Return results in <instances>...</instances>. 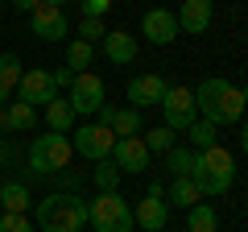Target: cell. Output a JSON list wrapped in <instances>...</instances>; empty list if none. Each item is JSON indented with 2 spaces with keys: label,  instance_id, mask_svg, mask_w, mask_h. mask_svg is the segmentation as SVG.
Here are the masks:
<instances>
[{
  "label": "cell",
  "instance_id": "6da1fadb",
  "mask_svg": "<svg viewBox=\"0 0 248 232\" xmlns=\"http://www.w3.org/2000/svg\"><path fill=\"white\" fill-rule=\"evenodd\" d=\"M195 108L203 112L207 125H215V129L240 125V116H244V91L232 87L228 79H203L195 87Z\"/></svg>",
  "mask_w": 248,
  "mask_h": 232
},
{
  "label": "cell",
  "instance_id": "7a4b0ae2",
  "mask_svg": "<svg viewBox=\"0 0 248 232\" xmlns=\"http://www.w3.org/2000/svg\"><path fill=\"white\" fill-rule=\"evenodd\" d=\"M33 220L42 232H79L87 224V199L79 191H54L37 203Z\"/></svg>",
  "mask_w": 248,
  "mask_h": 232
},
{
  "label": "cell",
  "instance_id": "3957f363",
  "mask_svg": "<svg viewBox=\"0 0 248 232\" xmlns=\"http://www.w3.org/2000/svg\"><path fill=\"white\" fill-rule=\"evenodd\" d=\"M190 179L199 182V191L207 195H228L232 182H236V158H232L223 145H215V149H203L195 153V174Z\"/></svg>",
  "mask_w": 248,
  "mask_h": 232
},
{
  "label": "cell",
  "instance_id": "277c9868",
  "mask_svg": "<svg viewBox=\"0 0 248 232\" xmlns=\"http://www.w3.org/2000/svg\"><path fill=\"white\" fill-rule=\"evenodd\" d=\"M87 224L95 232H133V203L120 195V191H108V195H95L87 203Z\"/></svg>",
  "mask_w": 248,
  "mask_h": 232
},
{
  "label": "cell",
  "instance_id": "5b68a950",
  "mask_svg": "<svg viewBox=\"0 0 248 232\" xmlns=\"http://www.w3.org/2000/svg\"><path fill=\"white\" fill-rule=\"evenodd\" d=\"M71 137L62 133H42L33 137V145H29V170H33L37 179L42 174H62V170L71 166Z\"/></svg>",
  "mask_w": 248,
  "mask_h": 232
},
{
  "label": "cell",
  "instance_id": "8992f818",
  "mask_svg": "<svg viewBox=\"0 0 248 232\" xmlns=\"http://www.w3.org/2000/svg\"><path fill=\"white\" fill-rule=\"evenodd\" d=\"M66 104L75 108V116L99 112V108L108 104V87H104V79H99L95 71H83V75H75V83H71V96H66Z\"/></svg>",
  "mask_w": 248,
  "mask_h": 232
},
{
  "label": "cell",
  "instance_id": "52a82bcc",
  "mask_svg": "<svg viewBox=\"0 0 248 232\" xmlns=\"http://www.w3.org/2000/svg\"><path fill=\"white\" fill-rule=\"evenodd\" d=\"M71 149L79 153V158H87V162H108L112 149H116V137H112V129H104V125H79Z\"/></svg>",
  "mask_w": 248,
  "mask_h": 232
},
{
  "label": "cell",
  "instance_id": "ba28073f",
  "mask_svg": "<svg viewBox=\"0 0 248 232\" xmlns=\"http://www.w3.org/2000/svg\"><path fill=\"white\" fill-rule=\"evenodd\" d=\"M161 112H166V129L170 133H186V129L199 120V108H195V91L190 87H170L166 99H161Z\"/></svg>",
  "mask_w": 248,
  "mask_h": 232
},
{
  "label": "cell",
  "instance_id": "9c48e42d",
  "mask_svg": "<svg viewBox=\"0 0 248 232\" xmlns=\"http://www.w3.org/2000/svg\"><path fill=\"white\" fill-rule=\"evenodd\" d=\"M66 33H71L66 9L54 4V0H37V9H33V37L37 42H62Z\"/></svg>",
  "mask_w": 248,
  "mask_h": 232
},
{
  "label": "cell",
  "instance_id": "30bf717a",
  "mask_svg": "<svg viewBox=\"0 0 248 232\" xmlns=\"http://www.w3.org/2000/svg\"><path fill=\"white\" fill-rule=\"evenodd\" d=\"M149 158L153 153L145 149L141 137H124V141H116V149H112L108 162H112L120 174H145V170H149Z\"/></svg>",
  "mask_w": 248,
  "mask_h": 232
},
{
  "label": "cell",
  "instance_id": "8fae6325",
  "mask_svg": "<svg viewBox=\"0 0 248 232\" xmlns=\"http://www.w3.org/2000/svg\"><path fill=\"white\" fill-rule=\"evenodd\" d=\"M54 99H58V87H54L50 71L33 66V71L21 75V104H29V108H46V104H54Z\"/></svg>",
  "mask_w": 248,
  "mask_h": 232
},
{
  "label": "cell",
  "instance_id": "7c38bea8",
  "mask_svg": "<svg viewBox=\"0 0 248 232\" xmlns=\"http://www.w3.org/2000/svg\"><path fill=\"white\" fill-rule=\"evenodd\" d=\"M166 91H170V83L161 79V75H141V79L128 83V104H133L137 112H145V108L161 104V99H166Z\"/></svg>",
  "mask_w": 248,
  "mask_h": 232
},
{
  "label": "cell",
  "instance_id": "4fadbf2b",
  "mask_svg": "<svg viewBox=\"0 0 248 232\" xmlns=\"http://www.w3.org/2000/svg\"><path fill=\"white\" fill-rule=\"evenodd\" d=\"M141 33L149 37L153 46H170L182 29H178V17L170 9H149V13H145V21H141Z\"/></svg>",
  "mask_w": 248,
  "mask_h": 232
},
{
  "label": "cell",
  "instance_id": "5bb4252c",
  "mask_svg": "<svg viewBox=\"0 0 248 232\" xmlns=\"http://www.w3.org/2000/svg\"><path fill=\"white\" fill-rule=\"evenodd\" d=\"M133 220L141 224V232H166V224H170V203H166V199L145 195L141 203L133 207Z\"/></svg>",
  "mask_w": 248,
  "mask_h": 232
},
{
  "label": "cell",
  "instance_id": "9a60e30c",
  "mask_svg": "<svg viewBox=\"0 0 248 232\" xmlns=\"http://www.w3.org/2000/svg\"><path fill=\"white\" fill-rule=\"evenodd\" d=\"M174 17H178V29H182V33H207L215 9H211V0H186Z\"/></svg>",
  "mask_w": 248,
  "mask_h": 232
},
{
  "label": "cell",
  "instance_id": "2e32d148",
  "mask_svg": "<svg viewBox=\"0 0 248 232\" xmlns=\"http://www.w3.org/2000/svg\"><path fill=\"white\" fill-rule=\"evenodd\" d=\"M104 54H108V63H116V66H128V63H137V37L128 33V29H108V37H104Z\"/></svg>",
  "mask_w": 248,
  "mask_h": 232
},
{
  "label": "cell",
  "instance_id": "e0dca14e",
  "mask_svg": "<svg viewBox=\"0 0 248 232\" xmlns=\"http://www.w3.org/2000/svg\"><path fill=\"white\" fill-rule=\"evenodd\" d=\"M0 212H9V215L29 212V187L25 182H0Z\"/></svg>",
  "mask_w": 248,
  "mask_h": 232
},
{
  "label": "cell",
  "instance_id": "ac0fdd59",
  "mask_svg": "<svg viewBox=\"0 0 248 232\" xmlns=\"http://www.w3.org/2000/svg\"><path fill=\"white\" fill-rule=\"evenodd\" d=\"M166 199H174V207H199V199H203V191H199V182L195 179H170V187H166Z\"/></svg>",
  "mask_w": 248,
  "mask_h": 232
},
{
  "label": "cell",
  "instance_id": "d6986e66",
  "mask_svg": "<svg viewBox=\"0 0 248 232\" xmlns=\"http://www.w3.org/2000/svg\"><path fill=\"white\" fill-rule=\"evenodd\" d=\"M46 125H50V133H71L75 129V108L66 104V99H54V104H46Z\"/></svg>",
  "mask_w": 248,
  "mask_h": 232
},
{
  "label": "cell",
  "instance_id": "ffe728a7",
  "mask_svg": "<svg viewBox=\"0 0 248 232\" xmlns=\"http://www.w3.org/2000/svg\"><path fill=\"white\" fill-rule=\"evenodd\" d=\"M112 137L116 141H124V137H137L141 133V112L137 108H116V116H112Z\"/></svg>",
  "mask_w": 248,
  "mask_h": 232
},
{
  "label": "cell",
  "instance_id": "44dd1931",
  "mask_svg": "<svg viewBox=\"0 0 248 232\" xmlns=\"http://www.w3.org/2000/svg\"><path fill=\"white\" fill-rule=\"evenodd\" d=\"M4 112H9V129H13V133H29V129L37 125V108L21 104V99H13Z\"/></svg>",
  "mask_w": 248,
  "mask_h": 232
},
{
  "label": "cell",
  "instance_id": "7402d4cb",
  "mask_svg": "<svg viewBox=\"0 0 248 232\" xmlns=\"http://www.w3.org/2000/svg\"><path fill=\"white\" fill-rule=\"evenodd\" d=\"M186 228H190V232H215V228H219V215H215V207H211V203L190 207V215H186Z\"/></svg>",
  "mask_w": 248,
  "mask_h": 232
},
{
  "label": "cell",
  "instance_id": "603a6c76",
  "mask_svg": "<svg viewBox=\"0 0 248 232\" xmlns=\"http://www.w3.org/2000/svg\"><path fill=\"white\" fill-rule=\"evenodd\" d=\"M166 170H170V179H190V174H195V153L190 149H170L166 153Z\"/></svg>",
  "mask_w": 248,
  "mask_h": 232
},
{
  "label": "cell",
  "instance_id": "cb8c5ba5",
  "mask_svg": "<svg viewBox=\"0 0 248 232\" xmlns=\"http://www.w3.org/2000/svg\"><path fill=\"white\" fill-rule=\"evenodd\" d=\"M91 58H95V46H87V42H79V37H75L71 46H66V66H71L75 75H83L91 66Z\"/></svg>",
  "mask_w": 248,
  "mask_h": 232
},
{
  "label": "cell",
  "instance_id": "d4e9b609",
  "mask_svg": "<svg viewBox=\"0 0 248 232\" xmlns=\"http://www.w3.org/2000/svg\"><path fill=\"white\" fill-rule=\"evenodd\" d=\"M186 137H190V145H199V153H203V149H215V145H219V129L207 125V120H195V125L186 129Z\"/></svg>",
  "mask_w": 248,
  "mask_h": 232
},
{
  "label": "cell",
  "instance_id": "484cf974",
  "mask_svg": "<svg viewBox=\"0 0 248 232\" xmlns=\"http://www.w3.org/2000/svg\"><path fill=\"white\" fill-rule=\"evenodd\" d=\"M21 58L17 54H0V87L4 91H13V87H21Z\"/></svg>",
  "mask_w": 248,
  "mask_h": 232
},
{
  "label": "cell",
  "instance_id": "4316f807",
  "mask_svg": "<svg viewBox=\"0 0 248 232\" xmlns=\"http://www.w3.org/2000/svg\"><path fill=\"white\" fill-rule=\"evenodd\" d=\"M91 179H95V187H99V195H108V191H120V170L112 166V162H99L95 170H91Z\"/></svg>",
  "mask_w": 248,
  "mask_h": 232
},
{
  "label": "cell",
  "instance_id": "83f0119b",
  "mask_svg": "<svg viewBox=\"0 0 248 232\" xmlns=\"http://www.w3.org/2000/svg\"><path fill=\"white\" fill-rule=\"evenodd\" d=\"M141 141H145V149H149V153H170V149H174V133H170L166 125H161V129H149Z\"/></svg>",
  "mask_w": 248,
  "mask_h": 232
},
{
  "label": "cell",
  "instance_id": "f1b7e54d",
  "mask_svg": "<svg viewBox=\"0 0 248 232\" xmlns=\"http://www.w3.org/2000/svg\"><path fill=\"white\" fill-rule=\"evenodd\" d=\"M104 37H108V25H104V21H79V42L95 46V42H104Z\"/></svg>",
  "mask_w": 248,
  "mask_h": 232
},
{
  "label": "cell",
  "instance_id": "f546056e",
  "mask_svg": "<svg viewBox=\"0 0 248 232\" xmlns=\"http://www.w3.org/2000/svg\"><path fill=\"white\" fill-rule=\"evenodd\" d=\"M0 232H33V224H29V215H0Z\"/></svg>",
  "mask_w": 248,
  "mask_h": 232
},
{
  "label": "cell",
  "instance_id": "4dcf8cb0",
  "mask_svg": "<svg viewBox=\"0 0 248 232\" xmlns=\"http://www.w3.org/2000/svg\"><path fill=\"white\" fill-rule=\"evenodd\" d=\"M108 9H112V0H87L83 4V21H104Z\"/></svg>",
  "mask_w": 248,
  "mask_h": 232
},
{
  "label": "cell",
  "instance_id": "1f68e13d",
  "mask_svg": "<svg viewBox=\"0 0 248 232\" xmlns=\"http://www.w3.org/2000/svg\"><path fill=\"white\" fill-rule=\"evenodd\" d=\"M50 79H54V87H71L75 71H71V66H58V71H50Z\"/></svg>",
  "mask_w": 248,
  "mask_h": 232
},
{
  "label": "cell",
  "instance_id": "d6a6232c",
  "mask_svg": "<svg viewBox=\"0 0 248 232\" xmlns=\"http://www.w3.org/2000/svg\"><path fill=\"white\" fill-rule=\"evenodd\" d=\"M58 182H62L66 191H71V187L79 191V182H83V179H79V174H71V170H62V174H58Z\"/></svg>",
  "mask_w": 248,
  "mask_h": 232
},
{
  "label": "cell",
  "instance_id": "836d02e7",
  "mask_svg": "<svg viewBox=\"0 0 248 232\" xmlns=\"http://www.w3.org/2000/svg\"><path fill=\"white\" fill-rule=\"evenodd\" d=\"M112 116H116V108H112V104H104V108H99V125L108 129V125H112Z\"/></svg>",
  "mask_w": 248,
  "mask_h": 232
},
{
  "label": "cell",
  "instance_id": "e575fe53",
  "mask_svg": "<svg viewBox=\"0 0 248 232\" xmlns=\"http://www.w3.org/2000/svg\"><path fill=\"white\" fill-rule=\"evenodd\" d=\"M240 149L248 153V120H244V125H240Z\"/></svg>",
  "mask_w": 248,
  "mask_h": 232
},
{
  "label": "cell",
  "instance_id": "d590c367",
  "mask_svg": "<svg viewBox=\"0 0 248 232\" xmlns=\"http://www.w3.org/2000/svg\"><path fill=\"white\" fill-rule=\"evenodd\" d=\"M0 133H13V129H9V112H4V108H0Z\"/></svg>",
  "mask_w": 248,
  "mask_h": 232
},
{
  "label": "cell",
  "instance_id": "8d00e7d4",
  "mask_svg": "<svg viewBox=\"0 0 248 232\" xmlns=\"http://www.w3.org/2000/svg\"><path fill=\"white\" fill-rule=\"evenodd\" d=\"M244 104H248V87H244Z\"/></svg>",
  "mask_w": 248,
  "mask_h": 232
},
{
  "label": "cell",
  "instance_id": "74e56055",
  "mask_svg": "<svg viewBox=\"0 0 248 232\" xmlns=\"http://www.w3.org/2000/svg\"><path fill=\"white\" fill-rule=\"evenodd\" d=\"M244 203H248V199H244Z\"/></svg>",
  "mask_w": 248,
  "mask_h": 232
}]
</instances>
